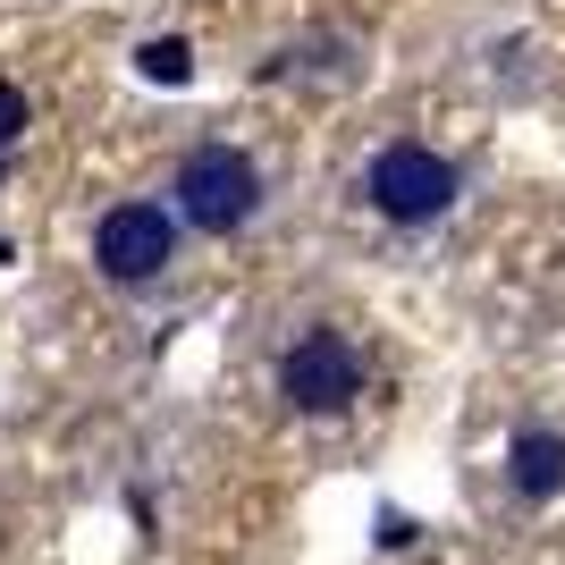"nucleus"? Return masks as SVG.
<instances>
[{"instance_id": "423d86ee", "label": "nucleus", "mask_w": 565, "mask_h": 565, "mask_svg": "<svg viewBox=\"0 0 565 565\" xmlns=\"http://www.w3.org/2000/svg\"><path fill=\"white\" fill-rule=\"evenodd\" d=\"M136 68L152 76V85H186V76H194V51L178 43V34H152V43H136Z\"/></svg>"}, {"instance_id": "f257e3e1", "label": "nucleus", "mask_w": 565, "mask_h": 565, "mask_svg": "<svg viewBox=\"0 0 565 565\" xmlns=\"http://www.w3.org/2000/svg\"><path fill=\"white\" fill-rule=\"evenodd\" d=\"M178 212L203 236L245 228V220L262 212V169L245 161L236 143H203V152H186V169H178Z\"/></svg>"}, {"instance_id": "0eeeda50", "label": "nucleus", "mask_w": 565, "mask_h": 565, "mask_svg": "<svg viewBox=\"0 0 565 565\" xmlns=\"http://www.w3.org/2000/svg\"><path fill=\"white\" fill-rule=\"evenodd\" d=\"M18 136H25V94L0 85V143H18Z\"/></svg>"}, {"instance_id": "6e6552de", "label": "nucleus", "mask_w": 565, "mask_h": 565, "mask_svg": "<svg viewBox=\"0 0 565 565\" xmlns=\"http://www.w3.org/2000/svg\"><path fill=\"white\" fill-rule=\"evenodd\" d=\"M405 541H414V523H405L397 507H388V515H380V548H405Z\"/></svg>"}, {"instance_id": "39448f33", "label": "nucleus", "mask_w": 565, "mask_h": 565, "mask_svg": "<svg viewBox=\"0 0 565 565\" xmlns=\"http://www.w3.org/2000/svg\"><path fill=\"white\" fill-rule=\"evenodd\" d=\"M507 481L523 498H557L565 490V439L557 430H515V448H507Z\"/></svg>"}, {"instance_id": "f03ea898", "label": "nucleus", "mask_w": 565, "mask_h": 565, "mask_svg": "<svg viewBox=\"0 0 565 565\" xmlns=\"http://www.w3.org/2000/svg\"><path fill=\"white\" fill-rule=\"evenodd\" d=\"M363 194H372L380 220H397V228H423L456 203V169L430 152V143H388L372 169H363Z\"/></svg>"}, {"instance_id": "7ed1b4c3", "label": "nucleus", "mask_w": 565, "mask_h": 565, "mask_svg": "<svg viewBox=\"0 0 565 565\" xmlns=\"http://www.w3.org/2000/svg\"><path fill=\"white\" fill-rule=\"evenodd\" d=\"M169 254H178V220L161 212V203H110L94 228V262L110 270L118 287H143V279H161Z\"/></svg>"}, {"instance_id": "20e7f679", "label": "nucleus", "mask_w": 565, "mask_h": 565, "mask_svg": "<svg viewBox=\"0 0 565 565\" xmlns=\"http://www.w3.org/2000/svg\"><path fill=\"white\" fill-rule=\"evenodd\" d=\"M354 388H363V354H354L338 330H312V338L287 347L279 397L296 405V414H338V405H354Z\"/></svg>"}]
</instances>
